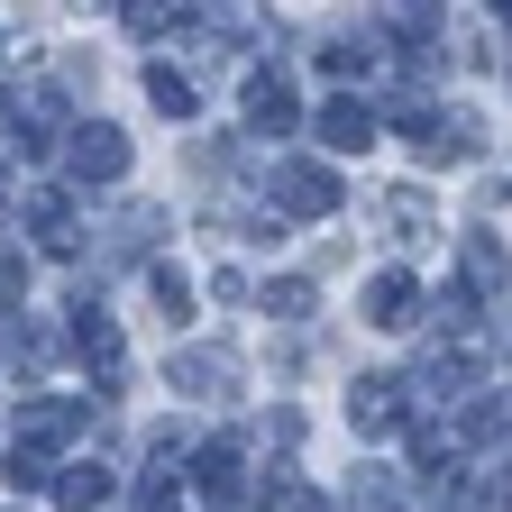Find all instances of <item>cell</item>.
<instances>
[{
    "mask_svg": "<svg viewBox=\"0 0 512 512\" xmlns=\"http://www.w3.org/2000/svg\"><path fill=\"white\" fill-rule=\"evenodd\" d=\"M64 174H74V183H119L128 174V138L110 119H83L74 138H64Z\"/></svg>",
    "mask_w": 512,
    "mask_h": 512,
    "instance_id": "obj_1",
    "label": "cell"
},
{
    "mask_svg": "<svg viewBox=\"0 0 512 512\" xmlns=\"http://www.w3.org/2000/svg\"><path fill=\"white\" fill-rule=\"evenodd\" d=\"M275 202L293 220H320V211H339V174H320V165H284L275 174Z\"/></svg>",
    "mask_w": 512,
    "mask_h": 512,
    "instance_id": "obj_2",
    "label": "cell"
},
{
    "mask_svg": "<svg viewBox=\"0 0 512 512\" xmlns=\"http://www.w3.org/2000/svg\"><path fill=\"white\" fill-rule=\"evenodd\" d=\"M348 421H357L366 439H384V430L403 421V384H394V375H357V394H348Z\"/></svg>",
    "mask_w": 512,
    "mask_h": 512,
    "instance_id": "obj_3",
    "label": "cell"
},
{
    "mask_svg": "<svg viewBox=\"0 0 512 512\" xmlns=\"http://www.w3.org/2000/svg\"><path fill=\"white\" fill-rule=\"evenodd\" d=\"M366 320H375V330H412V320H421V284L412 275H375L366 284Z\"/></svg>",
    "mask_w": 512,
    "mask_h": 512,
    "instance_id": "obj_4",
    "label": "cell"
},
{
    "mask_svg": "<svg viewBox=\"0 0 512 512\" xmlns=\"http://www.w3.org/2000/svg\"><path fill=\"white\" fill-rule=\"evenodd\" d=\"M293 119H302V101H293V83H284V74H256V83H247V128L284 138Z\"/></svg>",
    "mask_w": 512,
    "mask_h": 512,
    "instance_id": "obj_5",
    "label": "cell"
},
{
    "mask_svg": "<svg viewBox=\"0 0 512 512\" xmlns=\"http://www.w3.org/2000/svg\"><path fill=\"white\" fill-rule=\"evenodd\" d=\"M320 138H330V147H339V156H357V147H366V138H375V119H366V110H357V101H320Z\"/></svg>",
    "mask_w": 512,
    "mask_h": 512,
    "instance_id": "obj_6",
    "label": "cell"
},
{
    "mask_svg": "<svg viewBox=\"0 0 512 512\" xmlns=\"http://www.w3.org/2000/svg\"><path fill=\"white\" fill-rule=\"evenodd\" d=\"M174 384H183V394H229V357L192 348V357H174Z\"/></svg>",
    "mask_w": 512,
    "mask_h": 512,
    "instance_id": "obj_7",
    "label": "cell"
},
{
    "mask_svg": "<svg viewBox=\"0 0 512 512\" xmlns=\"http://www.w3.org/2000/svg\"><path fill=\"white\" fill-rule=\"evenodd\" d=\"M238 458H247V448H238V439H220V448H202V485H211L220 503H229V494L247 485V467H238Z\"/></svg>",
    "mask_w": 512,
    "mask_h": 512,
    "instance_id": "obj_8",
    "label": "cell"
},
{
    "mask_svg": "<svg viewBox=\"0 0 512 512\" xmlns=\"http://www.w3.org/2000/svg\"><path fill=\"white\" fill-rule=\"evenodd\" d=\"M147 101H156L165 119H192V83L174 74V64H147Z\"/></svg>",
    "mask_w": 512,
    "mask_h": 512,
    "instance_id": "obj_9",
    "label": "cell"
},
{
    "mask_svg": "<svg viewBox=\"0 0 512 512\" xmlns=\"http://www.w3.org/2000/svg\"><path fill=\"white\" fill-rule=\"evenodd\" d=\"M101 494H110V476H101V467H74V476H55V503H64V512H92Z\"/></svg>",
    "mask_w": 512,
    "mask_h": 512,
    "instance_id": "obj_10",
    "label": "cell"
},
{
    "mask_svg": "<svg viewBox=\"0 0 512 512\" xmlns=\"http://www.w3.org/2000/svg\"><path fill=\"white\" fill-rule=\"evenodd\" d=\"M147 284H156V311H165V320H174V330H183V320H192V284H183L174 266H156Z\"/></svg>",
    "mask_w": 512,
    "mask_h": 512,
    "instance_id": "obj_11",
    "label": "cell"
},
{
    "mask_svg": "<svg viewBox=\"0 0 512 512\" xmlns=\"http://www.w3.org/2000/svg\"><path fill=\"white\" fill-rule=\"evenodd\" d=\"M266 512H330V503H320L302 476H275V485H266Z\"/></svg>",
    "mask_w": 512,
    "mask_h": 512,
    "instance_id": "obj_12",
    "label": "cell"
},
{
    "mask_svg": "<svg viewBox=\"0 0 512 512\" xmlns=\"http://www.w3.org/2000/svg\"><path fill=\"white\" fill-rule=\"evenodd\" d=\"M266 311H275V320H302V311H311V284H302V275L266 284Z\"/></svg>",
    "mask_w": 512,
    "mask_h": 512,
    "instance_id": "obj_13",
    "label": "cell"
},
{
    "mask_svg": "<svg viewBox=\"0 0 512 512\" xmlns=\"http://www.w3.org/2000/svg\"><path fill=\"white\" fill-rule=\"evenodd\" d=\"M384 229H430V202L421 192H384Z\"/></svg>",
    "mask_w": 512,
    "mask_h": 512,
    "instance_id": "obj_14",
    "label": "cell"
},
{
    "mask_svg": "<svg viewBox=\"0 0 512 512\" xmlns=\"http://www.w3.org/2000/svg\"><path fill=\"white\" fill-rule=\"evenodd\" d=\"M0 302H19V266H0Z\"/></svg>",
    "mask_w": 512,
    "mask_h": 512,
    "instance_id": "obj_15",
    "label": "cell"
}]
</instances>
